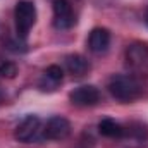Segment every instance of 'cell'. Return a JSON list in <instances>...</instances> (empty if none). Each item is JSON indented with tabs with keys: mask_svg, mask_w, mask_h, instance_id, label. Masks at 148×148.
I'll return each instance as SVG.
<instances>
[{
	"mask_svg": "<svg viewBox=\"0 0 148 148\" xmlns=\"http://www.w3.org/2000/svg\"><path fill=\"white\" fill-rule=\"evenodd\" d=\"M109 91L119 102H133L141 95V84L134 76L117 74L109 81Z\"/></svg>",
	"mask_w": 148,
	"mask_h": 148,
	"instance_id": "cell-1",
	"label": "cell"
},
{
	"mask_svg": "<svg viewBox=\"0 0 148 148\" xmlns=\"http://www.w3.org/2000/svg\"><path fill=\"white\" fill-rule=\"evenodd\" d=\"M16 29H17V36L24 38L28 36L29 29L33 28V24L36 23V7L33 2L28 0H21L16 5Z\"/></svg>",
	"mask_w": 148,
	"mask_h": 148,
	"instance_id": "cell-2",
	"label": "cell"
},
{
	"mask_svg": "<svg viewBox=\"0 0 148 148\" xmlns=\"http://www.w3.org/2000/svg\"><path fill=\"white\" fill-rule=\"evenodd\" d=\"M76 23L73 5L69 0H53V26L57 29H69Z\"/></svg>",
	"mask_w": 148,
	"mask_h": 148,
	"instance_id": "cell-3",
	"label": "cell"
},
{
	"mask_svg": "<svg viewBox=\"0 0 148 148\" xmlns=\"http://www.w3.org/2000/svg\"><path fill=\"white\" fill-rule=\"evenodd\" d=\"M69 98L77 107H91V105H97L100 102V91L93 84H83V86L74 88Z\"/></svg>",
	"mask_w": 148,
	"mask_h": 148,
	"instance_id": "cell-4",
	"label": "cell"
},
{
	"mask_svg": "<svg viewBox=\"0 0 148 148\" xmlns=\"http://www.w3.org/2000/svg\"><path fill=\"white\" fill-rule=\"evenodd\" d=\"M69 134H71V122L60 115L48 119V122L43 129V136L47 140H53V141H62Z\"/></svg>",
	"mask_w": 148,
	"mask_h": 148,
	"instance_id": "cell-5",
	"label": "cell"
},
{
	"mask_svg": "<svg viewBox=\"0 0 148 148\" xmlns=\"http://www.w3.org/2000/svg\"><path fill=\"white\" fill-rule=\"evenodd\" d=\"M41 129V121L38 115H26L16 127L14 131V136L17 141L21 143H28L31 141L33 138H36V134Z\"/></svg>",
	"mask_w": 148,
	"mask_h": 148,
	"instance_id": "cell-6",
	"label": "cell"
},
{
	"mask_svg": "<svg viewBox=\"0 0 148 148\" xmlns=\"http://www.w3.org/2000/svg\"><path fill=\"white\" fill-rule=\"evenodd\" d=\"M127 66L138 71L148 69V45L147 43H133L126 50Z\"/></svg>",
	"mask_w": 148,
	"mask_h": 148,
	"instance_id": "cell-7",
	"label": "cell"
},
{
	"mask_svg": "<svg viewBox=\"0 0 148 148\" xmlns=\"http://www.w3.org/2000/svg\"><path fill=\"white\" fill-rule=\"evenodd\" d=\"M110 45V33L105 29V28H95L90 38H88V47L93 53H102L109 48Z\"/></svg>",
	"mask_w": 148,
	"mask_h": 148,
	"instance_id": "cell-8",
	"label": "cell"
},
{
	"mask_svg": "<svg viewBox=\"0 0 148 148\" xmlns=\"http://www.w3.org/2000/svg\"><path fill=\"white\" fill-rule=\"evenodd\" d=\"M62 77H64V73L59 66H50L47 67V71L43 73L40 79V88L43 91H53L62 83Z\"/></svg>",
	"mask_w": 148,
	"mask_h": 148,
	"instance_id": "cell-9",
	"label": "cell"
},
{
	"mask_svg": "<svg viewBox=\"0 0 148 148\" xmlns=\"http://www.w3.org/2000/svg\"><path fill=\"white\" fill-rule=\"evenodd\" d=\"M66 67H67V71L76 76V77H81V76H84V74L90 71V62L83 57V55H69L67 59H66Z\"/></svg>",
	"mask_w": 148,
	"mask_h": 148,
	"instance_id": "cell-10",
	"label": "cell"
},
{
	"mask_svg": "<svg viewBox=\"0 0 148 148\" xmlns=\"http://www.w3.org/2000/svg\"><path fill=\"white\" fill-rule=\"evenodd\" d=\"M98 133L107 138H122L124 127L119 122H115L114 119H102L98 124Z\"/></svg>",
	"mask_w": 148,
	"mask_h": 148,
	"instance_id": "cell-11",
	"label": "cell"
},
{
	"mask_svg": "<svg viewBox=\"0 0 148 148\" xmlns=\"http://www.w3.org/2000/svg\"><path fill=\"white\" fill-rule=\"evenodd\" d=\"M122 136H126L129 141H138V143H141V141L147 140L148 131L143 126H140V124H133V126H129L127 129H124V134H122Z\"/></svg>",
	"mask_w": 148,
	"mask_h": 148,
	"instance_id": "cell-12",
	"label": "cell"
},
{
	"mask_svg": "<svg viewBox=\"0 0 148 148\" xmlns=\"http://www.w3.org/2000/svg\"><path fill=\"white\" fill-rule=\"evenodd\" d=\"M16 74H17V66H16L14 62H9V60H7V64H5V67H3V71H2V76L12 79V77H16Z\"/></svg>",
	"mask_w": 148,
	"mask_h": 148,
	"instance_id": "cell-13",
	"label": "cell"
},
{
	"mask_svg": "<svg viewBox=\"0 0 148 148\" xmlns=\"http://www.w3.org/2000/svg\"><path fill=\"white\" fill-rule=\"evenodd\" d=\"M5 64H7V60H5L3 57H0V76H2V71H3V67H5Z\"/></svg>",
	"mask_w": 148,
	"mask_h": 148,
	"instance_id": "cell-14",
	"label": "cell"
},
{
	"mask_svg": "<svg viewBox=\"0 0 148 148\" xmlns=\"http://www.w3.org/2000/svg\"><path fill=\"white\" fill-rule=\"evenodd\" d=\"M145 21H147V24H148V10H147V17H145Z\"/></svg>",
	"mask_w": 148,
	"mask_h": 148,
	"instance_id": "cell-15",
	"label": "cell"
}]
</instances>
